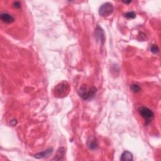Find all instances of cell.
<instances>
[{
	"label": "cell",
	"mask_w": 161,
	"mask_h": 161,
	"mask_svg": "<svg viewBox=\"0 0 161 161\" xmlns=\"http://www.w3.org/2000/svg\"><path fill=\"white\" fill-rule=\"evenodd\" d=\"M70 90V88L69 83L65 80H63L56 85L54 89V94L56 98H63L68 95Z\"/></svg>",
	"instance_id": "obj_1"
},
{
	"label": "cell",
	"mask_w": 161,
	"mask_h": 161,
	"mask_svg": "<svg viewBox=\"0 0 161 161\" xmlns=\"http://www.w3.org/2000/svg\"><path fill=\"white\" fill-rule=\"evenodd\" d=\"M96 88L94 87L88 88L86 85H82L79 89L78 94L79 96L84 100L92 99L96 93Z\"/></svg>",
	"instance_id": "obj_2"
},
{
	"label": "cell",
	"mask_w": 161,
	"mask_h": 161,
	"mask_svg": "<svg viewBox=\"0 0 161 161\" xmlns=\"http://www.w3.org/2000/svg\"><path fill=\"white\" fill-rule=\"evenodd\" d=\"M138 111L139 114L142 116V118L145 120V125L150 124L151 121L153 120L154 117V112L147 107L145 106H140L138 109Z\"/></svg>",
	"instance_id": "obj_3"
},
{
	"label": "cell",
	"mask_w": 161,
	"mask_h": 161,
	"mask_svg": "<svg viewBox=\"0 0 161 161\" xmlns=\"http://www.w3.org/2000/svg\"><path fill=\"white\" fill-rule=\"evenodd\" d=\"M114 10L113 4L110 2H106L103 3L102 5L99 7V13L101 17H107L110 16Z\"/></svg>",
	"instance_id": "obj_4"
},
{
	"label": "cell",
	"mask_w": 161,
	"mask_h": 161,
	"mask_svg": "<svg viewBox=\"0 0 161 161\" xmlns=\"http://www.w3.org/2000/svg\"><path fill=\"white\" fill-rule=\"evenodd\" d=\"M94 34H95V37L97 40L100 42L101 45H103V44L105 43V36L102 28L99 27H97L95 29V32H94Z\"/></svg>",
	"instance_id": "obj_5"
},
{
	"label": "cell",
	"mask_w": 161,
	"mask_h": 161,
	"mask_svg": "<svg viewBox=\"0 0 161 161\" xmlns=\"http://www.w3.org/2000/svg\"><path fill=\"white\" fill-rule=\"evenodd\" d=\"M53 151H54V150H53L52 148H49L48 149H47V150L43 151V152H41L36 154L34 155V157H35V158L38 159L48 157L50 155H51L52 154Z\"/></svg>",
	"instance_id": "obj_6"
},
{
	"label": "cell",
	"mask_w": 161,
	"mask_h": 161,
	"mask_svg": "<svg viewBox=\"0 0 161 161\" xmlns=\"http://www.w3.org/2000/svg\"><path fill=\"white\" fill-rule=\"evenodd\" d=\"M0 18L3 22L6 23H11L15 21V18L8 13H1Z\"/></svg>",
	"instance_id": "obj_7"
},
{
	"label": "cell",
	"mask_w": 161,
	"mask_h": 161,
	"mask_svg": "<svg viewBox=\"0 0 161 161\" xmlns=\"http://www.w3.org/2000/svg\"><path fill=\"white\" fill-rule=\"evenodd\" d=\"M87 144L88 147L89 149L91 150H96L98 147V142L96 140V139L93 138V137H91V138H89L88 141H87Z\"/></svg>",
	"instance_id": "obj_8"
},
{
	"label": "cell",
	"mask_w": 161,
	"mask_h": 161,
	"mask_svg": "<svg viewBox=\"0 0 161 161\" xmlns=\"http://www.w3.org/2000/svg\"><path fill=\"white\" fill-rule=\"evenodd\" d=\"M134 159L133 157V154H132L131 152H130L129 151H124L123 154L121 155L120 160L122 161H131Z\"/></svg>",
	"instance_id": "obj_9"
},
{
	"label": "cell",
	"mask_w": 161,
	"mask_h": 161,
	"mask_svg": "<svg viewBox=\"0 0 161 161\" xmlns=\"http://www.w3.org/2000/svg\"><path fill=\"white\" fill-rule=\"evenodd\" d=\"M65 152V150L64 147L59 148L58 150V152H57V155L53 159V160H61L64 159V155Z\"/></svg>",
	"instance_id": "obj_10"
},
{
	"label": "cell",
	"mask_w": 161,
	"mask_h": 161,
	"mask_svg": "<svg viewBox=\"0 0 161 161\" xmlns=\"http://www.w3.org/2000/svg\"><path fill=\"white\" fill-rule=\"evenodd\" d=\"M130 89L132 91L135 93H140L141 91V88L139 86L138 84H132L130 86Z\"/></svg>",
	"instance_id": "obj_11"
},
{
	"label": "cell",
	"mask_w": 161,
	"mask_h": 161,
	"mask_svg": "<svg viewBox=\"0 0 161 161\" xmlns=\"http://www.w3.org/2000/svg\"><path fill=\"white\" fill-rule=\"evenodd\" d=\"M150 51L154 54H157L159 52V49L157 45L153 44L150 47Z\"/></svg>",
	"instance_id": "obj_12"
},
{
	"label": "cell",
	"mask_w": 161,
	"mask_h": 161,
	"mask_svg": "<svg viewBox=\"0 0 161 161\" xmlns=\"http://www.w3.org/2000/svg\"><path fill=\"white\" fill-rule=\"evenodd\" d=\"M125 17L127 18H135V17H136V15L135 13L133 12H128L126 13L125 15Z\"/></svg>",
	"instance_id": "obj_13"
},
{
	"label": "cell",
	"mask_w": 161,
	"mask_h": 161,
	"mask_svg": "<svg viewBox=\"0 0 161 161\" xmlns=\"http://www.w3.org/2000/svg\"><path fill=\"white\" fill-rule=\"evenodd\" d=\"M13 6L17 8H20L21 7V3L19 1H15L13 3Z\"/></svg>",
	"instance_id": "obj_14"
},
{
	"label": "cell",
	"mask_w": 161,
	"mask_h": 161,
	"mask_svg": "<svg viewBox=\"0 0 161 161\" xmlns=\"http://www.w3.org/2000/svg\"><path fill=\"white\" fill-rule=\"evenodd\" d=\"M124 3H125V4H129V3H131V1H124Z\"/></svg>",
	"instance_id": "obj_15"
}]
</instances>
